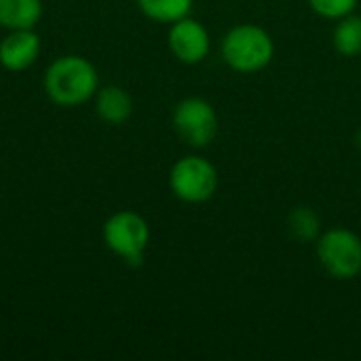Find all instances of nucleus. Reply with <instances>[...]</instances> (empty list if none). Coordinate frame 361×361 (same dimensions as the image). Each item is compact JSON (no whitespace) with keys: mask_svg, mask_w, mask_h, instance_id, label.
I'll use <instances>...</instances> for the list:
<instances>
[{"mask_svg":"<svg viewBox=\"0 0 361 361\" xmlns=\"http://www.w3.org/2000/svg\"><path fill=\"white\" fill-rule=\"evenodd\" d=\"M40 17V0H0V25L4 30H34Z\"/></svg>","mask_w":361,"mask_h":361,"instance_id":"9d476101","label":"nucleus"},{"mask_svg":"<svg viewBox=\"0 0 361 361\" xmlns=\"http://www.w3.org/2000/svg\"><path fill=\"white\" fill-rule=\"evenodd\" d=\"M40 55V36L34 30H8L0 40V66L8 72L27 70Z\"/></svg>","mask_w":361,"mask_h":361,"instance_id":"6e6552de","label":"nucleus"},{"mask_svg":"<svg viewBox=\"0 0 361 361\" xmlns=\"http://www.w3.org/2000/svg\"><path fill=\"white\" fill-rule=\"evenodd\" d=\"M167 47L180 63L197 66V63L205 61V57L209 55L212 36H209V30L201 21L186 15V17L169 23Z\"/></svg>","mask_w":361,"mask_h":361,"instance_id":"0eeeda50","label":"nucleus"},{"mask_svg":"<svg viewBox=\"0 0 361 361\" xmlns=\"http://www.w3.org/2000/svg\"><path fill=\"white\" fill-rule=\"evenodd\" d=\"M315 252L322 269L338 281H351L361 273V237L345 226L324 231Z\"/></svg>","mask_w":361,"mask_h":361,"instance_id":"20e7f679","label":"nucleus"},{"mask_svg":"<svg viewBox=\"0 0 361 361\" xmlns=\"http://www.w3.org/2000/svg\"><path fill=\"white\" fill-rule=\"evenodd\" d=\"M332 44L343 57L361 55V15H347L336 21L332 32Z\"/></svg>","mask_w":361,"mask_h":361,"instance_id":"f8f14e48","label":"nucleus"},{"mask_svg":"<svg viewBox=\"0 0 361 361\" xmlns=\"http://www.w3.org/2000/svg\"><path fill=\"white\" fill-rule=\"evenodd\" d=\"M95 112L108 125H123L133 114V97L118 85H106L95 91Z\"/></svg>","mask_w":361,"mask_h":361,"instance_id":"1a4fd4ad","label":"nucleus"},{"mask_svg":"<svg viewBox=\"0 0 361 361\" xmlns=\"http://www.w3.org/2000/svg\"><path fill=\"white\" fill-rule=\"evenodd\" d=\"M355 146L361 150V127L357 129V133H355Z\"/></svg>","mask_w":361,"mask_h":361,"instance_id":"2eb2a0df","label":"nucleus"},{"mask_svg":"<svg viewBox=\"0 0 361 361\" xmlns=\"http://www.w3.org/2000/svg\"><path fill=\"white\" fill-rule=\"evenodd\" d=\"M171 125L178 137L192 148H207L218 135V114L203 97H184L173 106Z\"/></svg>","mask_w":361,"mask_h":361,"instance_id":"423d86ee","label":"nucleus"},{"mask_svg":"<svg viewBox=\"0 0 361 361\" xmlns=\"http://www.w3.org/2000/svg\"><path fill=\"white\" fill-rule=\"evenodd\" d=\"M169 190L182 203H207L218 190V169L205 157H182L169 171Z\"/></svg>","mask_w":361,"mask_h":361,"instance_id":"39448f33","label":"nucleus"},{"mask_svg":"<svg viewBox=\"0 0 361 361\" xmlns=\"http://www.w3.org/2000/svg\"><path fill=\"white\" fill-rule=\"evenodd\" d=\"M311 11L317 13L319 17L324 19H330V21H338L351 13H355L360 0H307Z\"/></svg>","mask_w":361,"mask_h":361,"instance_id":"4468645a","label":"nucleus"},{"mask_svg":"<svg viewBox=\"0 0 361 361\" xmlns=\"http://www.w3.org/2000/svg\"><path fill=\"white\" fill-rule=\"evenodd\" d=\"M195 0H137L140 11L159 23H173L186 15H190Z\"/></svg>","mask_w":361,"mask_h":361,"instance_id":"ddd939ff","label":"nucleus"},{"mask_svg":"<svg viewBox=\"0 0 361 361\" xmlns=\"http://www.w3.org/2000/svg\"><path fill=\"white\" fill-rule=\"evenodd\" d=\"M288 233L298 243H315L322 231V218L311 205H296L288 214Z\"/></svg>","mask_w":361,"mask_h":361,"instance_id":"9b49d317","label":"nucleus"},{"mask_svg":"<svg viewBox=\"0 0 361 361\" xmlns=\"http://www.w3.org/2000/svg\"><path fill=\"white\" fill-rule=\"evenodd\" d=\"M44 93L63 108H74L89 102L99 89L95 66L80 55H61L44 72Z\"/></svg>","mask_w":361,"mask_h":361,"instance_id":"f257e3e1","label":"nucleus"},{"mask_svg":"<svg viewBox=\"0 0 361 361\" xmlns=\"http://www.w3.org/2000/svg\"><path fill=\"white\" fill-rule=\"evenodd\" d=\"M220 53L231 70L239 74H254L273 61L275 40L264 27L256 23H239L224 34Z\"/></svg>","mask_w":361,"mask_h":361,"instance_id":"f03ea898","label":"nucleus"},{"mask_svg":"<svg viewBox=\"0 0 361 361\" xmlns=\"http://www.w3.org/2000/svg\"><path fill=\"white\" fill-rule=\"evenodd\" d=\"M102 237L114 256H118L129 267H140L150 245V226L137 212L121 209L104 222Z\"/></svg>","mask_w":361,"mask_h":361,"instance_id":"7ed1b4c3","label":"nucleus"}]
</instances>
